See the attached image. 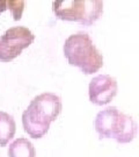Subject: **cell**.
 Segmentation results:
<instances>
[{
    "label": "cell",
    "mask_w": 139,
    "mask_h": 157,
    "mask_svg": "<svg viewBox=\"0 0 139 157\" xmlns=\"http://www.w3.org/2000/svg\"><path fill=\"white\" fill-rule=\"evenodd\" d=\"M16 124L14 118L6 112H0V147H5L14 137Z\"/></svg>",
    "instance_id": "obj_7"
},
{
    "label": "cell",
    "mask_w": 139,
    "mask_h": 157,
    "mask_svg": "<svg viewBox=\"0 0 139 157\" xmlns=\"http://www.w3.org/2000/svg\"><path fill=\"white\" fill-rule=\"evenodd\" d=\"M95 130L100 139H115L117 143H129L137 134V124L130 115L111 106L102 109L95 118Z\"/></svg>",
    "instance_id": "obj_3"
},
{
    "label": "cell",
    "mask_w": 139,
    "mask_h": 157,
    "mask_svg": "<svg viewBox=\"0 0 139 157\" xmlns=\"http://www.w3.org/2000/svg\"><path fill=\"white\" fill-rule=\"evenodd\" d=\"M8 157H36V151L30 141L20 137L9 144Z\"/></svg>",
    "instance_id": "obj_8"
},
{
    "label": "cell",
    "mask_w": 139,
    "mask_h": 157,
    "mask_svg": "<svg viewBox=\"0 0 139 157\" xmlns=\"http://www.w3.org/2000/svg\"><path fill=\"white\" fill-rule=\"evenodd\" d=\"M61 112V100L53 93H42L35 97L22 114L24 132L33 139L43 137L50 128V124Z\"/></svg>",
    "instance_id": "obj_1"
},
{
    "label": "cell",
    "mask_w": 139,
    "mask_h": 157,
    "mask_svg": "<svg viewBox=\"0 0 139 157\" xmlns=\"http://www.w3.org/2000/svg\"><path fill=\"white\" fill-rule=\"evenodd\" d=\"M52 10L63 21L92 26L102 15L103 2L100 0H60L52 2Z\"/></svg>",
    "instance_id": "obj_4"
},
{
    "label": "cell",
    "mask_w": 139,
    "mask_h": 157,
    "mask_svg": "<svg viewBox=\"0 0 139 157\" xmlns=\"http://www.w3.org/2000/svg\"><path fill=\"white\" fill-rule=\"evenodd\" d=\"M35 40V35L26 27L17 26L6 30L0 36V61L12 62L21 55L23 49L28 48Z\"/></svg>",
    "instance_id": "obj_5"
},
{
    "label": "cell",
    "mask_w": 139,
    "mask_h": 157,
    "mask_svg": "<svg viewBox=\"0 0 139 157\" xmlns=\"http://www.w3.org/2000/svg\"><path fill=\"white\" fill-rule=\"evenodd\" d=\"M117 89V82L114 77L109 75H99L89 83V100L97 106L107 105L115 98Z\"/></svg>",
    "instance_id": "obj_6"
},
{
    "label": "cell",
    "mask_w": 139,
    "mask_h": 157,
    "mask_svg": "<svg viewBox=\"0 0 139 157\" xmlns=\"http://www.w3.org/2000/svg\"><path fill=\"white\" fill-rule=\"evenodd\" d=\"M23 8H24L23 0H0V14L9 10L15 21H19L21 19Z\"/></svg>",
    "instance_id": "obj_9"
},
{
    "label": "cell",
    "mask_w": 139,
    "mask_h": 157,
    "mask_svg": "<svg viewBox=\"0 0 139 157\" xmlns=\"http://www.w3.org/2000/svg\"><path fill=\"white\" fill-rule=\"evenodd\" d=\"M64 55L67 62L79 67L85 75L97 72L103 65V57L87 33H77L68 36L64 43Z\"/></svg>",
    "instance_id": "obj_2"
}]
</instances>
